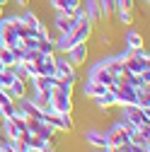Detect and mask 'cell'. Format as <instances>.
<instances>
[{"label": "cell", "mask_w": 150, "mask_h": 152, "mask_svg": "<svg viewBox=\"0 0 150 152\" xmlns=\"http://www.w3.org/2000/svg\"><path fill=\"white\" fill-rule=\"evenodd\" d=\"M121 111V121L131 123V126H136V128H143V126H150V111H143L138 109L136 104H126V106H119Z\"/></svg>", "instance_id": "obj_1"}, {"label": "cell", "mask_w": 150, "mask_h": 152, "mask_svg": "<svg viewBox=\"0 0 150 152\" xmlns=\"http://www.w3.org/2000/svg\"><path fill=\"white\" fill-rule=\"evenodd\" d=\"M87 80H95V82H99V85H104L109 89H116V85L121 82V80H116L114 75L109 72V68L99 65L97 61L92 63V65H87Z\"/></svg>", "instance_id": "obj_2"}, {"label": "cell", "mask_w": 150, "mask_h": 152, "mask_svg": "<svg viewBox=\"0 0 150 152\" xmlns=\"http://www.w3.org/2000/svg\"><path fill=\"white\" fill-rule=\"evenodd\" d=\"M41 118H44L56 133H73V130H75L73 113H56V111H51V113H44Z\"/></svg>", "instance_id": "obj_3"}, {"label": "cell", "mask_w": 150, "mask_h": 152, "mask_svg": "<svg viewBox=\"0 0 150 152\" xmlns=\"http://www.w3.org/2000/svg\"><path fill=\"white\" fill-rule=\"evenodd\" d=\"M56 77H63L73 85H78V68H75L65 53H56Z\"/></svg>", "instance_id": "obj_4"}, {"label": "cell", "mask_w": 150, "mask_h": 152, "mask_svg": "<svg viewBox=\"0 0 150 152\" xmlns=\"http://www.w3.org/2000/svg\"><path fill=\"white\" fill-rule=\"evenodd\" d=\"M27 130L29 133H34V135H39L41 140H46V142H56L53 138H56V130L41 118V116H34V118H27Z\"/></svg>", "instance_id": "obj_5"}, {"label": "cell", "mask_w": 150, "mask_h": 152, "mask_svg": "<svg viewBox=\"0 0 150 152\" xmlns=\"http://www.w3.org/2000/svg\"><path fill=\"white\" fill-rule=\"evenodd\" d=\"M49 97H51V106H53L56 113H73L75 111V102H73L70 94H63L58 89H51Z\"/></svg>", "instance_id": "obj_6"}, {"label": "cell", "mask_w": 150, "mask_h": 152, "mask_svg": "<svg viewBox=\"0 0 150 152\" xmlns=\"http://www.w3.org/2000/svg\"><path fill=\"white\" fill-rule=\"evenodd\" d=\"M104 135H107V140H109V147L128 145V133H126V128L121 126V121H119V118H116L114 123H111L107 130H104Z\"/></svg>", "instance_id": "obj_7"}, {"label": "cell", "mask_w": 150, "mask_h": 152, "mask_svg": "<svg viewBox=\"0 0 150 152\" xmlns=\"http://www.w3.org/2000/svg\"><path fill=\"white\" fill-rule=\"evenodd\" d=\"M65 56H68V61H70L75 68H82V65L87 63V58H90V41H82V44L70 46V48L65 51Z\"/></svg>", "instance_id": "obj_8"}, {"label": "cell", "mask_w": 150, "mask_h": 152, "mask_svg": "<svg viewBox=\"0 0 150 152\" xmlns=\"http://www.w3.org/2000/svg\"><path fill=\"white\" fill-rule=\"evenodd\" d=\"M121 63H124V68H126V72H128V75H140V72L150 70V61L138 58V56H136L133 51H128V56H126V58H124Z\"/></svg>", "instance_id": "obj_9"}, {"label": "cell", "mask_w": 150, "mask_h": 152, "mask_svg": "<svg viewBox=\"0 0 150 152\" xmlns=\"http://www.w3.org/2000/svg\"><path fill=\"white\" fill-rule=\"evenodd\" d=\"M82 140L90 145V147H95V150H107L109 147V140L104 135V130H97V128H87L82 133Z\"/></svg>", "instance_id": "obj_10"}, {"label": "cell", "mask_w": 150, "mask_h": 152, "mask_svg": "<svg viewBox=\"0 0 150 152\" xmlns=\"http://www.w3.org/2000/svg\"><path fill=\"white\" fill-rule=\"evenodd\" d=\"M17 140H20L29 152H41V150H46V147H53V142H46V140H41L39 135H34V133H24V135H20V138H17ZM56 150V147H53Z\"/></svg>", "instance_id": "obj_11"}, {"label": "cell", "mask_w": 150, "mask_h": 152, "mask_svg": "<svg viewBox=\"0 0 150 152\" xmlns=\"http://www.w3.org/2000/svg\"><path fill=\"white\" fill-rule=\"evenodd\" d=\"M92 106H95L99 113H107L111 109H116V94H114V89H107L104 94L95 97V99H92Z\"/></svg>", "instance_id": "obj_12"}, {"label": "cell", "mask_w": 150, "mask_h": 152, "mask_svg": "<svg viewBox=\"0 0 150 152\" xmlns=\"http://www.w3.org/2000/svg\"><path fill=\"white\" fill-rule=\"evenodd\" d=\"M124 46L131 48V51H133V48H143V46H145V36H143L136 27H128V29L124 31Z\"/></svg>", "instance_id": "obj_13"}, {"label": "cell", "mask_w": 150, "mask_h": 152, "mask_svg": "<svg viewBox=\"0 0 150 152\" xmlns=\"http://www.w3.org/2000/svg\"><path fill=\"white\" fill-rule=\"evenodd\" d=\"M58 34H68L73 27H75V20H73V15H65V12H56L53 15V24H51Z\"/></svg>", "instance_id": "obj_14"}, {"label": "cell", "mask_w": 150, "mask_h": 152, "mask_svg": "<svg viewBox=\"0 0 150 152\" xmlns=\"http://www.w3.org/2000/svg\"><path fill=\"white\" fill-rule=\"evenodd\" d=\"M109 87H104V85H99V82H95V80H87L85 77V82H82V87H80V92H82V97L85 99H95V97H99V94H104Z\"/></svg>", "instance_id": "obj_15"}, {"label": "cell", "mask_w": 150, "mask_h": 152, "mask_svg": "<svg viewBox=\"0 0 150 152\" xmlns=\"http://www.w3.org/2000/svg\"><path fill=\"white\" fill-rule=\"evenodd\" d=\"M29 99L34 102L36 109L41 111V116H44V113H51V111H53V106H51V97H49V94H44V92H32V94H29Z\"/></svg>", "instance_id": "obj_16"}, {"label": "cell", "mask_w": 150, "mask_h": 152, "mask_svg": "<svg viewBox=\"0 0 150 152\" xmlns=\"http://www.w3.org/2000/svg\"><path fill=\"white\" fill-rule=\"evenodd\" d=\"M7 94L17 102V99H22V97L29 94V85H27L24 80H20V77H15V80L10 82V87H7Z\"/></svg>", "instance_id": "obj_17"}, {"label": "cell", "mask_w": 150, "mask_h": 152, "mask_svg": "<svg viewBox=\"0 0 150 152\" xmlns=\"http://www.w3.org/2000/svg\"><path fill=\"white\" fill-rule=\"evenodd\" d=\"M49 3L56 12H65V15H73L80 7V0H49Z\"/></svg>", "instance_id": "obj_18"}, {"label": "cell", "mask_w": 150, "mask_h": 152, "mask_svg": "<svg viewBox=\"0 0 150 152\" xmlns=\"http://www.w3.org/2000/svg\"><path fill=\"white\" fill-rule=\"evenodd\" d=\"M80 7L85 10V15H87L95 24H97V22H102V15H99V3H97V0H80Z\"/></svg>", "instance_id": "obj_19"}, {"label": "cell", "mask_w": 150, "mask_h": 152, "mask_svg": "<svg viewBox=\"0 0 150 152\" xmlns=\"http://www.w3.org/2000/svg\"><path fill=\"white\" fill-rule=\"evenodd\" d=\"M0 135L7 138V140H17L20 138V130H17L12 118H3V123H0Z\"/></svg>", "instance_id": "obj_20"}, {"label": "cell", "mask_w": 150, "mask_h": 152, "mask_svg": "<svg viewBox=\"0 0 150 152\" xmlns=\"http://www.w3.org/2000/svg\"><path fill=\"white\" fill-rule=\"evenodd\" d=\"M114 15H116L121 27H133V22H136V12L133 10H114Z\"/></svg>", "instance_id": "obj_21"}, {"label": "cell", "mask_w": 150, "mask_h": 152, "mask_svg": "<svg viewBox=\"0 0 150 152\" xmlns=\"http://www.w3.org/2000/svg\"><path fill=\"white\" fill-rule=\"evenodd\" d=\"M99 3V15H102V20H111L114 17V10H116V5H114V0H97Z\"/></svg>", "instance_id": "obj_22"}, {"label": "cell", "mask_w": 150, "mask_h": 152, "mask_svg": "<svg viewBox=\"0 0 150 152\" xmlns=\"http://www.w3.org/2000/svg\"><path fill=\"white\" fill-rule=\"evenodd\" d=\"M53 89H58V92H63V94H70V97H73L75 85H73V82H68V80H63V77H56V87H53Z\"/></svg>", "instance_id": "obj_23"}, {"label": "cell", "mask_w": 150, "mask_h": 152, "mask_svg": "<svg viewBox=\"0 0 150 152\" xmlns=\"http://www.w3.org/2000/svg\"><path fill=\"white\" fill-rule=\"evenodd\" d=\"M0 63H3L5 68L15 63V53H12V48H7L5 44H3V46H0Z\"/></svg>", "instance_id": "obj_24"}, {"label": "cell", "mask_w": 150, "mask_h": 152, "mask_svg": "<svg viewBox=\"0 0 150 152\" xmlns=\"http://www.w3.org/2000/svg\"><path fill=\"white\" fill-rule=\"evenodd\" d=\"M39 53H44V56H53L56 53V44L51 41V39H39Z\"/></svg>", "instance_id": "obj_25"}, {"label": "cell", "mask_w": 150, "mask_h": 152, "mask_svg": "<svg viewBox=\"0 0 150 152\" xmlns=\"http://www.w3.org/2000/svg\"><path fill=\"white\" fill-rule=\"evenodd\" d=\"M116 10H133L136 12V0H114Z\"/></svg>", "instance_id": "obj_26"}, {"label": "cell", "mask_w": 150, "mask_h": 152, "mask_svg": "<svg viewBox=\"0 0 150 152\" xmlns=\"http://www.w3.org/2000/svg\"><path fill=\"white\" fill-rule=\"evenodd\" d=\"M12 3H15L17 7H22V10H24V7H32V0H12Z\"/></svg>", "instance_id": "obj_27"}, {"label": "cell", "mask_w": 150, "mask_h": 152, "mask_svg": "<svg viewBox=\"0 0 150 152\" xmlns=\"http://www.w3.org/2000/svg\"><path fill=\"white\" fill-rule=\"evenodd\" d=\"M10 5V0H0V7H7Z\"/></svg>", "instance_id": "obj_28"}, {"label": "cell", "mask_w": 150, "mask_h": 152, "mask_svg": "<svg viewBox=\"0 0 150 152\" xmlns=\"http://www.w3.org/2000/svg\"><path fill=\"white\" fill-rule=\"evenodd\" d=\"M41 152H56V150H53V147H46V150H41Z\"/></svg>", "instance_id": "obj_29"}, {"label": "cell", "mask_w": 150, "mask_h": 152, "mask_svg": "<svg viewBox=\"0 0 150 152\" xmlns=\"http://www.w3.org/2000/svg\"><path fill=\"white\" fill-rule=\"evenodd\" d=\"M3 12H5V7H0V17H3Z\"/></svg>", "instance_id": "obj_30"}, {"label": "cell", "mask_w": 150, "mask_h": 152, "mask_svg": "<svg viewBox=\"0 0 150 152\" xmlns=\"http://www.w3.org/2000/svg\"><path fill=\"white\" fill-rule=\"evenodd\" d=\"M0 123H3V111H0Z\"/></svg>", "instance_id": "obj_31"}, {"label": "cell", "mask_w": 150, "mask_h": 152, "mask_svg": "<svg viewBox=\"0 0 150 152\" xmlns=\"http://www.w3.org/2000/svg\"><path fill=\"white\" fill-rule=\"evenodd\" d=\"M143 3H145V5H148V3H150V0H143Z\"/></svg>", "instance_id": "obj_32"}, {"label": "cell", "mask_w": 150, "mask_h": 152, "mask_svg": "<svg viewBox=\"0 0 150 152\" xmlns=\"http://www.w3.org/2000/svg\"><path fill=\"white\" fill-rule=\"evenodd\" d=\"M95 152H102V150H95Z\"/></svg>", "instance_id": "obj_33"}]
</instances>
